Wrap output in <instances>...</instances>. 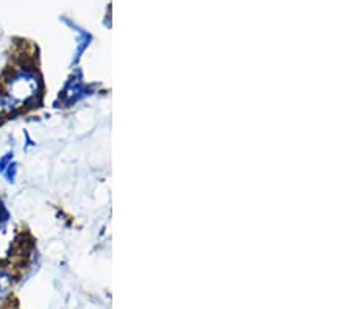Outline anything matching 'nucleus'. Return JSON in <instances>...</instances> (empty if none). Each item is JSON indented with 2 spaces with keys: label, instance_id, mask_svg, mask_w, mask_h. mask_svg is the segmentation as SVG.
<instances>
[{
  "label": "nucleus",
  "instance_id": "nucleus-1",
  "mask_svg": "<svg viewBox=\"0 0 351 309\" xmlns=\"http://www.w3.org/2000/svg\"><path fill=\"white\" fill-rule=\"evenodd\" d=\"M84 97H86V86L83 83L82 72H78L77 75L71 77L69 82L66 83L63 92L60 95V100L64 106H72Z\"/></svg>",
  "mask_w": 351,
  "mask_h": 309
},
{
  "label": "nucleus",
  "instance_id": "nucleus-2",
  "mask_svg": "<svg viewBox=\"0 0 351 309\" xmlns=\"http://www.w3.org/2000/svg\"><path fill=\"white\" fill-rule=\"evenodd\" d=\"M13 283L14 280L10 269L0 264V305L10 297L11 291H13Z\"/></svg>",
  "mask_w": 351,
  "mask_h": 309
},
{
  "label": "nucleus",
  "instance_id": "nucleus-5",
  "mask_svg": "<svg viewBox=\"0 0 351 309\" xmlns=\"http://www.w3.org/2000/svg\"><path fill=\"white\" fill-rule=\"evenodd\" d=\"M13 161H14V151L13 150H8V151H5V153L0 155V175H2L5 169H7Z\"/></svg>",
  "mask_w": 351,
  "mask_h": 309
},
{
  "label": "nucleus",
  "instance_id": "nucleus-4",
  "mask_svg": "<svg viewBox=\"0 0 351 309\" xmlns=\"http://www.w3.org/2000/svg\"><path fill=\"white\" fill-rule=\"evenodd\" d=\"M10 217H11V214H10L8 208H7V205H5L2 197H0V233L5 232V228H7V225L10 222Z\"/></svg>",
  "mask_w": 351,
  "mask_h": 309
},
{
  "label": "nucleus",
  "instance_id": "nucleus-3",
  "mask_svg": "<svg viewBox=\"0 0 351 309\" xmlns=\"http://www.w3.org/2000/svg\"><path fill=\"white\" fill-rule=\"evenodd\" d=\"M18 173H19V164L14 160L7 169H5L3 173L0 177H3L5 182H7L8 184H14L16 180H18Z\"/></svg>",
  "mask_w": 351,
  "mask_h": 309
}]
</instances>
